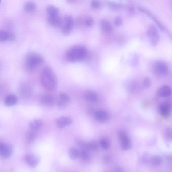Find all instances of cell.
<instances>
[{
    "mask_svg": "<svg viewBox=\"0 0 172 172\" xmlns=\"http://www.w3.org/2000/svg\"><path fill=\"white\" fill-rule=\"evenodd\" d=\"M41 81L44 88L49 91H53L58 86V79L52 70L49 67L43 69L41 72Z\"/></svg>",
    "mask_w": 172,
    "mask_h": 172,
    "instance_id": "cell-1",
    "label": "cell"
},
{
    "mask_svg": "<svg viewBox=\"0 0 172 172\" xmlns=\"http://www.w3.org/2000/svg\"><path fill=\"white\" fill-rule=\"evenodd\" d=\"M88 54L85 47L78 45L72 47L67 52L66 54L67 60L71 62H76L83 60Z\"/></svg>",
    "mask_w": 172,
    "mask_h": 172,
    "instance_id": "cell-2",
    "label": "cell"
},
{
    "mask_svg": "<svg viewBox=\"0 0 172 172\" xmlns=\"http://www.w3.org/2000/svg\"><path fill=\"white\" fill-rule=\"evenodd\" d=\"M43 62L44 59L40 55L36 53L30 54L27 57L26 66L29 70H33L41 65Z\"/></svg>",
    "mask_w": 172,
    "mask_h": 172,
    "instance_id": "cell-3",
    "label": "cell"
},
{
    "mask_svg": "<svg viewBox=\"0 0 172 172\" xmlns=\"http://www.w3.org/2000/svg\"><path fill=\"white\" fill-rule=\"evenodd\" d=\"M118 136L121 142L122 148L123 150H128L131 148V142L128 134L125 131H119Z\"/></svg>",
    "mask_w": 172,
    "mask_h": 172,
    "instance_id": "cell-4",
    "label": "cell"
},
{
    "mask_svg": "<svg viewBox=\"0 0 172 172\" xmlns=\"http://www.w3.org/2000/svg\"><path fill=\"white\" fill-rule=\"evenodd\" d=\"M147 33L152 45L156 46L159 41V36L158 30L155 26L151 25L148 28Z\"/></svg>",
    "mask_w": 172,
    "mask_h": 172,
    "instance_id": "cell-5",
    "label": "cell"
},
{
    "mask_svg": "<svg viewBox=\"0 0 172 172\" xmlns=\"http://www.w3.org/2000/svg\"><path fill=\"white\" fill-rule=\"evenodd\" d=\"M73 20L70 16H67L65 17L64 24L62 27V32L64 35H68L71 33L73 25Z\"/></svg>",
    "mask_w": 172,
    "mask_h": 172,
    "instance_id": "cell-6",
    "label": "cell"
},
{
    "mask_svg": "<svg viewBox=\"0 0 172 172\" xmlns=\"http://www.w3.org/2000/svg\"><path fill=\"white\" fill-rule=\"evenodd\" d=\"M155 70L159 76H165L168 73V67L165 62L158 61L157 62L155 66Z\"/></svg>",
    "mask_w": 172,
    "mask_h": 172,
    "instance_id": "cell-7",
    "label": "cell"
},
{
    "mask_svg": "<svg viewBox=\"0 0 172 172\" xmlns=\"http://www.w3.org/2000/svg\"><path fill=\"white\" fill-rule=\"evenodd\" d=\"M12 152V147L9 144L2 143L0 146V155L4 158H8Z\"/></svg>",
    "mask_w": 172,
    "mask_h": 172,
    "instance_id": "cell-8",
    "label": "cell"
},
{
    "mask_svg": "<svg viewBox=\"0 0 172 172\" xmlns=\"http://www.w3.org/2000/svg\"><path fill=\"white\" fill-rule=\"evenodd\" d=\"M94 117L96 120L101 123H105L108 120L109 115L107 112L103 110H99L94 113Z\"/></svg>",
    "mask_w": 172,
    "mask_h": 172,
    "instance_id": "cell-9",
    "label": "cell"
},
{
    "mask_svg": "<svg viewBox=\"0 0 172 172\" xmlns=\"http://www.w3.org/2000/svg\"><path fill=\"white\" fill-rule=\"evenodd\" d=\"M171 109V104L169 102H164L161 104L159 107V111L161 115L164 118H167L170 114Z\"/></svg>",
    "mask_w": 172,
    "mask_h": 172,
    "instance_id": "cell-10",
    "label": "cell"
},
{
    "mask_svg": "<svg viewBox=\"0 0 172 172\" xmlns=\"http://www.w3.org/2000/svg\"><path fill=\"white\" fill-rule=\"evenodd\" d=\"M72 123V119L68 117H61L57 120V125L60 128H64L70 125Z\"/></svg>",
    "mask_w": 172,
    "mask_h": 172,
    "instance_id": "cell-11",
    "label": "cell"
},
{
    "mask_svg": "<svg viewBox=\"0 0 172 172\" xmlns=\"http://www.w3.org/2000/svg\"><path fill=\"white\" fill-rule=\"evenodd\" d=\"M100 25L102 30L107 34H111L113 31V27L110 22L106 19H102Z\"/></svg>",
    "mask_w": 172,
    "mask_h": 172,
    "instance_id": "cell-12",
    "label": "cell"
},
{
    "mask_svg": "<svg viewBox=\"0 0 172 172\" xmlns=\"http://www.w3.org/2000/svg\"><path fill=\"white\" fill-rule=\"evenodd\" d=\"M55 99L54 97L50 94H45L42 97L41 102L43 105L47 106H52L54 105Z\"/></svg>",
    "mask_w": 172,
    "mask_h": 172,
    "instance_id": "cell-13",
    "label": "cell"
},
{
    "mask_svg": "<svg viewBox=\"0 0 172 172\" xmlns=\"http://www.w3.org/2000/svg\"><path fill=\"white\" fill-rule=\"evenodd\" d=\"M85 98L87 101L92 103H95L98 101L99 97L95 91L91 90L86 91L84 94Z\"/></svg>",
    "mask_w": 172,
    "mask_h": 172,
    "instance_id": "cell-14",
    "label": "cell"
},
{
    "mask_svg": "<svg viewBox=\"0 0 172 172\" xmlns=\"http://www.w3.org/2000/svg\"><path fill=\"white\" fill-rule=\"evenodd\" d=\"M25 161L28 165L32 167L36 166L39 163V159L33 154L27 155L25 157Z\"/></svg>",
    "mask_w": 172,
    "mask_h": 172,
    "instance_id": "cell-15",
    "label": "cell"
},
{
    "mask_svg": "<svg viewBox=\"0 0 172 172\" xmlns=\"http://www.w3.org/2000/svg\"><path fill=\"white\" fill-rule=\"evenodd\" d=\"M18 101V98L14 94L7 95L4 99V103L7 106H11L16 105Z\"/></svg>",
    "mask_w": 172,
    "mask_h": 172,
    "instance_id": "cell-16",
    "label": "cell"
},
{
    "mask_svg": "<svg viewBox=\"0 0 172 172\" xmlns=\"http://www.w3.org/2000/svg\"><path fill=\"white\" fill-rule=\"evenodd\" d=\"M43 124V122L40 119H36L30 122L29 126L32 130L36 131L41 128Z\"/></svg>",
    "mask_w": 172,
    "mask_h": 172,
    "instance_id": "cell-17",
    "label": "cell"
},
{
    "mask_svg": "<svg viewBox=\"0 0 172 172\" xmlns=\"http://www.w3.org/2000/svg\"><path fill=\"white\" fill-rule=\"evenodd\" d=\"M48 21L51 25L54 27H59L62 24L61 19L59 16L49 17Z\"/></svg>",
    "mask_w": 172,
    "mask_h": 172,
    "instance_id": "cell-18",
    "label": "cell"
},
{
    "mask_svg": "<svg viewBox=\"0 0 172 172\" xmlns=\"http://www.w3.org/2000/svg\"><path fill=\"white\" fill-rule=\"evenodd\" d=\"M171 90L170 87L167 86H162L159 89L158 94L159 96L162 97H166L170 95Z\"/></svg>",
    "mask_w": 172,
    "mask_h": 172,
    "instance_id": "cell-19",
    "label": "cell"
},
{
    "mask_svg": "<svg viewBox=\"0 0 172 172\" xmlns=\"http://www.w3.org/2000/svg\"><path fill=\"white\" fill-rule=\"evenodd\" d=\"M46 11L49 17H54L59 16V10L56 6L49 5L47 7Z\"/></svg>",
    "mask_w": 172,
    "mask_h": 172,
    "instance_id": "cell-20",
    "label": "cell"
},
{
    "mask_svg": "<svg viewBox=\"0 0 172 172\" xmlns=\"http://www.w3.org/2000/svg\"><path fill=\"white\" fill-rule=\"evenodd\" d=\"M31 89L30 87L26 85L24 86L21 90V95L25 98H28L31 96Z\"/></svg>",
    "mask_w": 172,
    "mask_h": 172,
    "instance_id": "cell-21",
    "label": "cell"
},
{
    "mask_svg": "<svg viewBox=\"0 0 172 172\" xmlns=\"http://www.w3.org/2000/svg\"><path fill=\"white\" fill-rule=\"evenodd\" d=\"M36 9V5L34 2L32 1L27 2L25 4L24 9L26 12H33Z\"/></svg>",
    "mask_w": 172,
    "mask_h": 172,
    "instance_id": "cell-22",
    "label": "cell"
},
{
    "mask_svg": "<svg viewBox=\"0 0 172 172\" xmlns=\"http://www.w3.org/2000/svg\"><path fill=\"white\" fill-rule=\"evenodd\" d=\"M151 162L154 165L158 166L163 163V160L160 156L155 155L151 157Z\"/></svg>",
    "mask_w": 172,
    "mask_h": 172,
    "instance_id": "cell-23",
    "label": "cell"
},
{
    "mask_svg": "<svg viewBox=\"0 0 172 172\" xmlns=\"http://www.w3.org/2000/svg\"><path fill=\"white\" fill-rule=\"evenodd\" d=\"M79 156L84 161H88L91 158L90 155L88 150L81 149L79 151Z\"/></svg>",
    "mask_w": 172,
    "mask_h": 172,
    "instance_id": "cell-24",
    "label": "cell"
},
{
    "mask_svg": "<svg viewBox=\"0 0 172 172\" xmlns=\"http://www.w3.org/2000/svg\"><path fill=\"white\" fill-rule=\"evenodd\" d=\"M69 155L70 158L75 159L79 156V150L75 147H71L69 149Z\"/></svg>",
    "mask_w": 172,
    "mask_h": 172,
    "instance_id": "cell-25",
    "label": "cell"
},
{
    "mask_svg": "<svg viewBox=\"0 0 172 172\" xmlns=\"http://www.w3.org/2000/svg\"><path fill=\"white\" fill-rule=\"evenodd\" d=\"M108 6L110 9L114 11L120 10L123 7V6L121 4L117 2L111 1L109 2Z\"/></svg>",
    "mask_w": 172,
    "mask_h": 172,
    "instance_id": "cell-26",
    "label": "cell"
},
{
    "mask_svg": "<svg viewBox=\"0 0 172 172\" xmlns=\"http://www.w3.org/2000/svg\"><path fill=\"white\" fill-rule=\"evenodd\" d=\"M11 33L6 31L0 30V41H9Z\"/></svg>",
    "mask_w": 172,
    "mask_h": 172,
    "instance_id": "cell-27",
    "label": "cell"
},
{
    "mask_svg": "<svg viewBox=\"0 0 172 172\" xmlns=\"http://www.w3.org/2000/svg\"><path fill=\"white\" fill-rule=\"evenodd\" d=\"M139 9V10H140L141 11L144 12V13H146V14H148L149 16H150L151 17H152V18L156 22V23L158 25V26L159 27V28L162 30H164V28L163 26V25H162L150 13L148 12L147 11L145 10V9H144L143 8H142L141 7H138Z\"/></svg>",
    "mask_w": 172,
    "mask_h": 172,
    "instance_id": "cell-28",
    "label": "cell"
},
{
    "mask_svg": "<svg viewBox=\"0 0 172 172\" xmlns=\"http://www.w3.org/2000/svg\"><path fill=\"white\" fill-rule=\"evenodd\" d=\"M139 57L136 54H133L131 56L129 62L131 65L133 67H135L138 65L139 63Z\"/></svg>",
    "mask_w": 172,
    "mask_h": 172,
    "instance_id": "cell-29",
    "label": "cell"
},
{
    "mask_svg": "<svg viewBox=\"0 0 172 172\" xmlns=\"http://www.w3.org/2000/svg\"><path fill=\"white\" fill-rule=\"evenodd\" d=\"M36 137V134L35 132L34 131H30L26 136V141L29 143H32L35 140Z\"/></svg>",
    "mask_w": 172,
    "mask_h": 172,
    "instance_id": "cell-30",
    "label": "cell"
},
{
    "mask_svg": "<svg viewBox=\"0 0 172 172\" xmlns=\"http://www.w3.org/2000/svg\"><path fill=\"white\" fill-rule=\"evenodd\" d=\"M59 99L65 102L67 104L71 101L70 97L68 94L64 93H61L59 95Z\"/></svg>",
    "mask_w": 172,
    "mask_h": 172,
    "instance_id": "cell-31",
    "label": "cell"
},
{
    "mask_svg": "<svg viewBox=\"0 0 172 172\" xmlns=\"http://www.w3.org/2000/svg\"><path fill=\"white\" fill-rule=\"evenodd\" d=\"M100 144L102 148L106 150L109 147V142L106 138H102L100 141Z\"/></svg>",
    "mask_w": 172,
    "mask_h": 172,
    "instance_id": "cell-32",
    "label": "cell"
},
{
    "mask_svg": "<svg viewBox=\"0 0 172 172\" xmlns=\"http://www.w3.org/2000/svg\"><path fill=\"white\" fill-rule=\"evenodd\" d=\"M77 144L81 149L89 150L88 143H86V142L83 140H78L77 141Z\"/></svg>",
    "mask_w": 172,
    "mask_h": 172,
    "instance_id": "cell-33",
    "label": "cell"
},
{
    "mask_svg": "<svg viewBox=\"0 0 172 172\" xmlns=\"http://www.w3.org/2000/svg\"><path fill=\"white\" fill-rule=\"evenodd\" d=\"M89 150H96L99 148V144L97 142L94 141L90 142L88 143Z\"/></svg>",
    "mask_w": 172,
    "mask_h": 172,
    "instance_id": "cell-34",
    "label": "cell"
},
{
    "mask_svg": "<svg viewBox=\"0 0 172 172\" xmlns=\"http://www.w3.org/2000/svg\"><path fill=\"white\" fill-rule=\"evenodd\" d=\"M151 85V79L148 77H147L144 78L143 81V85L144 88H148Z\"/></svg>",
    "mask_w": 172,
    "mask_h": 172,
    "instance_id": "cell-35",
    "label": "cell"
},
{
    "mask_svg": "<svg viewBox=\"0 0 172 172\" xmlns=\"http://www.w3.org/2000/svg\"><path fill=\"white\" fill-rule=\"evenodd\" d=\"M91 5L93 8L98 9L101 6V2L98 1H93L91 2Z\"/></svg>",
    "mask_w": 172,
    "mask_h": 172,
    "instance_id": "cell-36",
    "label": "cell"
},
{
    "mask_svg": "<svg viewBox=\"0 0 172 172\" xmlns=\"http://www.w3.org/2000/svg\"><path fill=\"white\" fill-rule=\"evenodd\" d=\"M114 23L116 26L118 27L120 26L123 23V19L120 17H117L114 20Z\"/></svg>",
    "mask_w": 172,
    "mask_h": 172,
    "instance_id": "cell-37",
    "label": "cell"
},
{
    "mask_svg": "<svg viewBox=\"0 0 172 172\" xmlns=\"http://www.w3.org/2000/svg\"><path fill=\"white\" fill-rule=\"evenodd\" d=\"M85 23L87 26L91 27L93 24V20L91 17H87L85 20Z\"/></svg>",
    "mask_w": 172,
    "mask_h": 172,
    "instance_id": "cell-38",
    "label": "cell"
},
{
    "mask_svg": "<svg viewBox=\"0 0 172 172\" xmlns=\"http://www.w3.org/2000/svg\"><path fill=\"white\" fill-rule=\"evenodd\" d=\"M67 103L59 99L58 102H57V106H58L59 108L61 109L65 108L67 105Z\"/></svg>",
    "mask_w": 172,
    "mask_h": 172,
    "instance_id": "cell-39",
    "label": "cell"
},
{
    "mask_svg": "<svg viewBox=\"0 0 172 172\" xmlns=\"http://www.w3.org/2000/svg\"><path fill=\"white\" fill-rule=\"evenodd\" d=\"M165 136L166 138L170 140L172 139V131L170 128H166L165 130Z\"/></svg>",
    "mask_w": 172,
    "mask_h": 172,
    "instance_id": "cell-40",
    "label": "cell"
},
{
    "mask_svg": "<svg viewBox=\"0 0 172 172\" xmlns=\"http://www.w3.org/2000/svg\"><path fill=\"white\" fill-rule=\"evenodd\" d=\"M94 109L92 107H89L86 109V112L87 114L89 115H91L94 113Z\"/></svg>",
    "mask_w": 172,
    "mask_h": 172,
    "instance_id": "cell-41",
    "label": "cell"
},
{
    "mask_svg": "<svg viewBox=\"0 0 172 172\" xmlns=\"http://www.w3.org/2000/svg\"><path fill=\"white\" fill-rule=\"evenodd\" d=\"M114 172H125V171L123 168L118 167L115 169Z\"/></svg>",
    "mask_w": 172,
    "mask_h": 172,
    "instance_id": "cell-42",
    "label": "cell"
},
{
    "mask_svg": "<svg viewBox=\"0 0 172 172\" xmlns=\"http://www.w3.org/2000/svg\"><path fill=\"white\" fill-rule=\"evenodd\" d=\"M110 157L108 155H106L104 156V160L106 163H108L110 160Z\"/></svg>",
    "mask_w": 172,
    "mask_h": 172,
    "instance_id": "cell-43",
    "label": "cell"
},
{
    "mask_svg": "<svg viewBox=\"0 0 172 172\" xmlns=\"http://www.w3.org/2000/svg\"><path fill=\"white\" fill-rule=\"evenodd\" d=\"M134 7H133L131 6L130 7V11L131 12H134Z\"/></svg>",
    "mask_w": 172,
    "mask_h": 172,
    "instance_id": "cell-44",
    "label": "cell"
},
{
    "mask_svg": "<svg viewBox=\"0 0 172 172\" xmlns=\"http://www.w3.org/2000/svg\"><path fill=\"white\" fill-rule=\"evenodd\" d=\"M1 142H0V146H1Z\"/></svg>",
    "mask_w": 172,
    "mask_h": 172,
    "instance_id": "cell-45",
    "label": "cell"
},
{
    "mask_svg": "<svg viewBox=\"0 0 172 172\" xmlns=\"http://www.w3.org/2000/svg\"><path fill=\"white\" fill-rule=\"evenodd\" d=\"M1 1H0V4H1Z\"/></svg>",
    "mask_w": 172,
    "mask_h": 172,
    "instance_id": "cell-46",
    "label": "cell"
},
{
    "mask_svg": "<svg viewBox=\"0 0 172 172\" xmlns=\"http://www.w3.org/2000/svg\"><path fill=\"white\" fill-rule=\"evenodd\" d=\"M0 126H1V124H0Z\"/></svg>",
    "mask_w": 172,
    "mask_h": 172,
    "instance_id": "cell-47",
    "label": "cell"
}]
</instances>
